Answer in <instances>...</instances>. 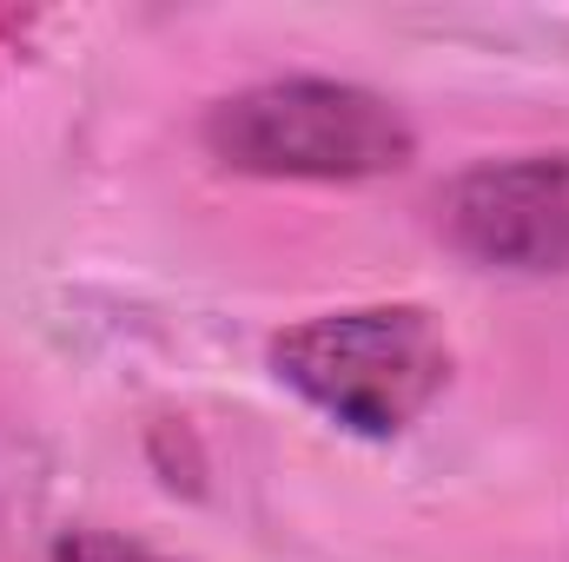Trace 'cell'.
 Listing matches in <instances>:
<instances>
[{
    "label": "cell",
    "instance_id": "3957f363",
    "mask_svg": "<svg viewBox=\"0 0 569 562\" xmlns=\"http://www.w3.org/2000/svg\"><path fill=\"white\" fill-rule=\"evenodd\" d=\"M437 232L483 272L569 279V152L483 159L437 199Z\"/></svg>",
    "mask_w": 569,
    "mask_h": 562
},
{
    "label": "cell",
    "instance_id": "6da1fadb",
    "mask_svg": "<svg viewBox=\"0 0 569 562\" xmlns=\"http://www.w3.org/2000/svg\"><path fill=\"white\" fill-rule=\"evenodd\" d=\"M272 371L351 436H405L450 384V338L425 304L318 311L272 338Z\"/></svg>",
    "mask_w": 569,
    "mask_h": 562
},
{
    "label": "cell",
    "instance_id": "277c9868",
    "mask_svg": "<svg viewBox=\"0 0 569 562\" xmlns=\"http://www.w3.org/2000/svg\"><path fill=\"white\" fill-rule=\"evenodd\" d=\"M53 562H172V556H159L146 543H127L113 530H67L53 543Z\"/></svg>",
    "mask_w": 569,
    "mask_h": 562
},
{
    "label": "cell",
    "instance_id": "7a4b0ae2",
    "mask_svg": "<svg viewBox=\"0 0 569 562\" xmlns=\"http://www.w3.org/2000/svg\"><path fill=\"white\" fill-rule=\"evenodd\" d=\"M206 152L252 179H385L405 172L418 133L411 120L345 80H266L206 113Z\"/></svg>",
    "mask_w": 569,
    "mask_h": 562
}]
</instances>
